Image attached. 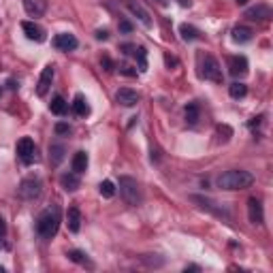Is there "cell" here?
I'll use <instances>...</instances> for the list:
<instances>
[{
    "instance_id": "3",
    "label": "cell",
    "mask_w": 273,
    "mask_h": 273,
    "mask_svg": "<svg viewBox=\"0 0 273 273\" xmlns=\"http://www.w3.org/2000/svg\"><path fill=\"white\" fill-rule=\"evenodd\" d=\"M120 194L126 205H130V207L141 205V188H139L137 179L126 177V175L120 177Z\"/></svg>"
},
{
    "instance_id": "19",
    "label": "cell",
    "mask_w": 273,
    "mask_h": 273,
    "mask_svg": "<svg viewBox=\"0 0 273 273\" xmlns=\"http://www.w3.org/2000/svg\"><path fill=\"white\" fill-rule=\"evenodd\" d=\"M231 73L235 75H246L248 73V60L243 56H235V58H231Z\"/></svg>"
},
{
    "instance_id": "8",
    "label": "cell",
    "mask_w": 273,
    "mask_h": 273,
    "mask_svg": "<svg viewBox=\"0 0 273 273\" xmlns=\"http://www.w3.org/2000/svg\"><path fill=\"white\" fill-rule=\"evenodd\" d=\"M115 101H118V105H122V107H135L139 103V94L130 88H120L115 92Z\"/></svg>"
},
{
    "instance_id": "14",
    "label": "cell",
    "mask_w": 273,
    "mask_h": 273,
    "mask_svg": "<svg viewBox=\"0 0 273 273\" xmlns=\"http://www.w3.org/2000/svg\"><path fill=\"white\" fill-rule=\"evenodd\" d=\"M128 9H130V13H135L137 17H139V21H141V24L143 26H152V20H149V13H147V11H145L143 7H141V4H139V2H135V0H128Z\"/></svg>"
},
{
    "instance_id": "29",
    "label": "cell",
    "mask_w": 273,
    "mask_h": 273,
    "mask_svg": "<svg viewBox=\"0 0 273 273\" xmlns=\"http://www.w3.org/2000/svg\"><path fill=\"white\" fill-rule=\"evenodd\" d=\"M101 64L105 66V71H113V62L109 60V56H103L101 58Z\"/></svg>"
},
{
    "instance_id": "30",
    "label": "cell",
    "mask_w": 273,
    "mask_h": 273,
    "mask_svg": "<svg viewBox=\"0 0 273 273\" xmlns=\"http://www.w3.org/2000/svg\"><path fill=\"white\" fill-rule=\"evenodd\" d=\"M120 30L122 32H126V34H128V32H132V24H130V21H120Z\"/></svg>"
},
{
    "instance_id": "17",
    "label": "cell",
    "mask_w": 273,
    "mask_h": 273,
    "mask_svg": "<svg viewBox=\"0 0 273 273\" xmlns=\"http://www.w3.org/2000/svg\"><path fill=\"white\" fill-rule=\"evenodd\" d=\"M64 152H66V147L64 145H60V143H51L49 145V160H51V165H60L62 160H64Z\"/></svg>"
},
{
    "instance_id": "2",
    "label": "cell",
    "mask_w": 273,
    "mask_h": 273,
    "mask_svg": "<svg viewBox=\"0 0 273 273\" xmlns=\"http://www.w3.org/2000/svg\"><path fill=\"white\" fill-rule=\"evenodd\" d=\"M252 184H254V175L248 171H241V169L226 171L218 177V188H222V190H246Z\"/></svg>"
},
{
    "instance_id": "11",
    "label": "cell",
    "mask_w": 273,
    "mask_h": 273,
    "mask_svg": "<svg viewBox=\"0 0 273 273\" xmlns=\"http://www.w3.org/2000/svg\"><path fill=\"white\" fill-rule=\"evenodd\" d=\"M248 218H250V222L252 224H263V205H260V201L258 199H250L248 201Z\"/></svg>"
},
{
    "instance_id": "15",
    "label": "cell",
    "mask_w": 273,
    "mask_h": 273,
    "mask_svg": "<svg viewBox=\"0 0 273 273\" xmlns=\"http://www.w3.org/2000/svg\"><path fill=\"white\" fill-rule=\"evenodd\" d=\"M60 186L66 190V192H75V190L79 188V173H64V175L60 177Z\"/></svg>"
},
{
    "instance_id": "16",
    "label": "cell",
    "mask_w": 273,
    "mask_h": 273,
    "mask_svg": "<svg viewBox=\"0 0 273 273\" xmlns=\"http://www.w3.org/2000/svg\"><path fill=\"white\" fill-rule=\"evenodd\" d=\"M73 111L77 113L79 118H85V115L90 113V105H88V101H85L84 94H77V96H75V101H73Z\"/></svg>"
},
{
    "instance_id": "4",
    "label": "cell",
    "mask_w": 273,
    "mask_h": 273,
    "mask_svg": "<svg viewBox=\"0 0 273 273\" xmlns=\"http://www.w3.org/2000/svg\"><path fill=\"white\" fill-rule=\"evenodd\" d=\"M201 75L209 81H213V84H222V68H220L218 60L213 56H205L203 58V71Z\"/></svg>"
},
{
    "instance_id": "12",
    "label": "cell",
    "mask_w": 273,
    "mask_h": 273,
    "mask_svg": "<svg viewBox=\"0 0 273 273\" xmlns=\"http://www.w3.org/2000/svg\"><path fill=\"white\" fill-rule=\"evenodd\" d=\"M24 9L28 15L32 17H41L47 11V0H24Z\"/></svg>"
},
{
    "instance_id": "33",
    "label": "cell",
    "mask_w": 273,
    "mask_h": 273,
    "mask_svg": "<svg viewBox=\"0 0 273 273\" xmlns=\"http://www.w3.org/2000/svg\"><path fill=\"white\" fill-rule=\"evenodd\" d=\"M96 39L98 41H107L109 39V32L107 30H96Z\"/></svg>"
},
{
    "instance_id": "6",
    "label": "cell",
    "mask_w": 273,
    "mask_h": 273,
    "mask_svg": "<svg viewBox=\"0 0 273 273\" xmlns=\"http://www.w3.org/2000/svg\"><path fill=\"white\" fill-rule=\"evenodd\" d=\"M17 156L21 158V162H26V165H30L34 160V156H37V147H34V141L30 137H24L17 141Z\"/></svg>"
},
{
    "instance_id": "26",
    "label": "cell",
    "mask_w": 273,
    "mask_h": 273,
    "mask_svg": "<svg viewBox=\"0 0 273 273\" xmlns=\"http://www.w3.org/2000/svg\"><path fill=\"white\" fill-rule=\"evenodd\" d=\"M98 190H101V194L105 196V199H111V196L115 194V184L109 182V179H105V182H101V186H98Z\"/></svg>"
},
{
    "instance_id": "7",
    "label": "cell",
    "mask_w": 273,
    "mask_h": 273,
    "mask_svg": "<svg viewBox=\"0 0 273 273\" xmlns=\"http://www.w3.org/2000/svg\"><path fill=\"white\" fill-rule=\"evenodd\" d=\"M77 45H79V41L75 39V34L62 32V34H56L54 37V47L60 51H73V49H77Z\"/></svg>"
},
{
    "instance_id": "21",
    "label": "cell",
    "mask_w": 273,
    "mask_h": 273,
    "mask_svg": "<svg viewBox=\"0 0 273 273\" xmlns=\"http://www.w3.org/2000/svg\"><path fill=\"white\" fill-rule=\"evenodd\" d=\"M252 30L250 28H246V26H237V28H233V41L235 43H248V41H252Z\"/></svg>"
},
{
    "instance_id": "13",
    "label": "cell",
    "mask_w": 273,
    "mask_h": 273,
    "mask_svg": "<svg viewBox=\"0 0 273 273\" xmlns=\"http://www.w3.org/2000/svg\"><path fill=\"white\" fill-rule=\"evenodd\" d=\"M66 224H68V231L71 233H79L81 229V211L79 207H68V213H66Z\"/></svg>"
},
{
    "instance_id": "18",
    "label": "cell",
    "mask_w": 273,
    "mask_h": 273,
    "mask_svg": "<svg viewBox=\"0 0 273 273\" xmlns=\"http://www.w3.org/2000/svg\"><path fill=\"white\" fill-rule=\"evenodd\" d=\"M88 165H90V160H88V154L85 152H77L73 156V171L75 173H85L88 171Z\"/></svg>"
},
{
    "instance_id": "32",
    "label": "cell",
    "mask_w": 273,
    "mask_h": 273,
    "mask_svg": "<svg viewBox=\"0 0 273 273\" xmlns=\"http://www.w3.org/2000/svg\"><path fill=\"white\" fill-rule=\"evenodd\" d=\"M4 235H7V224H4V220L0 218V246H2V239H4Z\"/></svg>"
},
{
    "instance_id": "28",
    "label": "cell",
    "mask_w": 273,
    "mask_h": 273,
    "mask_svg": "<svg viewBox=\"0 0 273 273\" xmlns=\"http://www.w3.org/2000/svg\"><path fill=\"white\" fill-rule=\"evenodd\" d=\"M137 56H139V68H141V71H147V60H145V49H143V47H139V49H137Z\"/></svg>"
},
{
    "instance_id": "5",
    "label": "cell",
    "mask_w": 273,
    "mask_h": 273,
    "mask_svg": "<svg viewBox=\"0 0 273 273\" xmlns=\"http://www.w3.org/2000/svg\"><path fill=\"white\" fill-rule=\"evenodd\" d=\"M41 194V179L39 177H26L20 184V196L26 201H34Z\"/></svg>"
},
{
    "instance_id": "9",
    "label": "cell",
    "mask_w": 273,
    "mask_h": 273,
    "mask_svg": "<svg viewBox=\"0 0 273 273\" xmlns=\"http://www.w3.org/2000/svg\"><path fill=\"white\" fill-rule=\"evenodd\" d=\"M51 79H54V66L47 64V66L43 68V73H41V77H39V84H37V94L39 96L47 94V90H49V85H51Z\"/></svg>"
},
{
    "instance_id": "22",
    "label": "cell",
    "mask_w": 273,
    "mask_h": 273,
    "mask_svg": "<svg viewBox=\"0 0 273 273\" xmlns=\"http://www.w3.org/2000/svg\"><path fill=\"white\" fill-rule=\"evenodd\" d=\"M49 109H51V113H56V115H64L68 111V103L62 96H54L49 103Z\"/></svg>"
},
{
    "instance_id": "20",
    "label": "cell",
    "mask_w": 273,
    "mask_h": 273,
    "mask_svg": "<svg viewBox=\"0 0 273 273\" xmlns=\"http://www.w3.org/2000/svg\"><path fill=\"white\" fill-rule=\"evenodd\" d=\"M246 17H250V20H269V17H271V9L265 7V4H260V7L248 9Z\"/></svg>"
},
{
    "instance_id": "34",
    "label": "cell",
    "mask_w": 273,
    "mask_h": 273,
    "mask_svg": "<svg viewBox=\"0 0 273 273\" xmlns=\"http://www.w3.org/2000/svg\"><path fill=\"white\" fill-rule=\"evenodd\" d=\"M179 4H182V7H188V4H190V0H179Z\"/></svg>"
},
{
    "instance_id": "31",
    "label": "cell",
    "mask_w": 273,
    "mask_h": 273,
    "mask_svg": "<svg viewBox=\"0 0 273 273\" xmlns=\"http://www.w3.org/2000/svg\"><path fill=\"white\" fill-rule=\"evenodd\" d=\"M68 130H71V128H68V124H62V122H60V124H56V132H58V135H66Z\"/></svg>"
},
{
    "instance_id": "23",
    "label": "cell",
    "mask_w": 273,
    "mask_h": 273,
    "mask_svg": "<svg viewBox=\"0 0 273 273\" xmlns=\"http://www.w3.org/2000/svg\"><path fill=\"white\" fill-rule=\"evenodd\" d=\"M199 113H201L199 105H196V103H190L188 107H186V122H188L190 126H194L196 122H199Z\"/></svg>"
},
{
    "instance_id": "1",
    "label": "cell",
    "mask_w": 273,
    "mask_h": 273,
    "mask_svg": "<svg viewBox=\"0 0 273 273\" xmlns=\"http://www.w3.org/2000/svg\"><path fill=\"white\" fill-rule=\"evenodd\" d=\"M58 229H60V209H58V205L43 209L41 216L37 218V233L43 239H51L58 233Z\"/></svg>"
},
{
    "instance_id": "25",
    "label": "cell",
    "mask_w": 273,
    "mask_h": 273,
    "mask_svg": "<svg viewBox=\"0 0 273 273\" xmlns=\"http://www.w3.org/2000/svg\"><path fill=\"white\" fill-rule=\"evenodd\" d=\"M229 94L233 96V98H243V96L248 94V85L241 84V81H235V84L229 85Z\"/></svg>"
},
{
    "instance_id": "24",
    "label": "cell",
    "mask_w": 273,
    "mask_h": 273,
    "mask_svg": "<svg viewBox=\"0 0 273 273\" xmlns=\"http://www.w3.org/2000/svg\"><path fill=\"white\" fill-rule=\"evenodd\" d=\"M179 34H182L184 41H196V39L201 37V32L196 30L194 26H188V24H182V26H179Z\"/></svg>"
},
{
    "instance_id": "27",
    "label": "cell",
    "mask_w": 273,
    "mask_h": 273,
    "mask_svg": "<svg viewBox=\"0 0 273 273\" xmlns=\"http://www.w3.org/2000/svg\"><path fill=\"white\" fill-rule=\"evenodd\" d=\"M68 258L75 260V263H79V265H85V263H88L85 254H84V252H79V250H71V252H68Z\"/></svg>"
},
{
    "instance_id": "35",
    "label": "cell",
    "mask_w": 273,
    "mask_h": 273,
    "mask_svg": "<svg viewBox=\"0 0 273 273\" xmlns=\"http://www.w3.org/2000/svg\"><path fill=\"white\" fill-rule=\"evenodd\" d=\"M250 0H237V4H248Z\"/></svg>"
},
{
    "instance_id": "10",
    "label": "cell",
    "mask_w": 273,
    "mask_h": 273,
    "mask_svg": "<svg viewBox=\"0 0 273 273\" xmlns=\"http://www.w3.org/2000/svg\"><path fill=\"white\" fill-rule=\"evenodd\" d=\"M21 30H24V34L30 41H37V43H43L45 41L43 28H41L39 24H34V21H21Z\"/></svg>"
}]
</instances>
